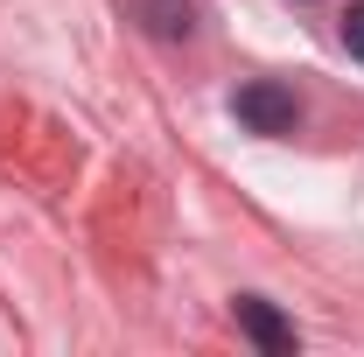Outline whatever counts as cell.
Listing matches in <instances>:
<instances>
[{"label":"cell","instance_id":"cell-1","mask_svg":"<svg viewBox=\"0 0 364 357\" xmlns=\"http://www.w3.org/2000/svg\"><path fill=\"white\" fill-rule=\"evenodd\" d=\"M231 112H238V127H252V134H267V140L301 127V98H294L287 85H267V78L231 91Z\"/></svg>","mask_w":364,"mask_h":357},{"label":"cell","instance_id":"cell-2","mask_svg":"<svg viewBox=\"0 0 364 357\" xmlns=\"http://www.w3.org/2000/svg\"><path fill=\"white\" fill-rule=\"evenodd\" d=\"M238 329H245L267 357H294V343H301V336H294V322L273 309V302H259V294H238Z\"/></svg>","mask_w":364,"mask_h":357},{"label":"cell","instance_id":"cell-3","mask_svg":"<svg viewBox=\"0 0 364 357\" xmlns=\"http://www.w3.org/2000/svg\"><path fill=\"white\" fill-rule=\"evenodd\" d=\"M134 14L147 21V36H161V43H182L196 28V7L189 0H134Z\"/></svg>","mask_w":364,"mask_h":357},{"label":"cell","instance_id":"cell-4","mask_svg":"<svg viewBox=\"0 0 364 357\" xmlns=\"http://www.w3.org/2000/svg\"><path fill=\"white\" fill-rule=\"evenodd\" d=\"M343 49L364 63V0H350V14H343Z\"/></svg>","mask_w":364,"mask_h":357}]
</instances>
